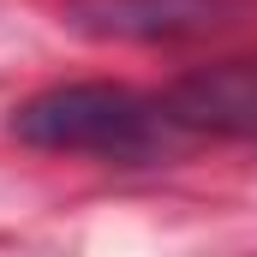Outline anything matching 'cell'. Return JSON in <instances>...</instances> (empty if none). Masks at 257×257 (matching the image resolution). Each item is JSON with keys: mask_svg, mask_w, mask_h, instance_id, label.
<instances>
[{"mask_svg": "<svg viewBox=\"0 0 257 257\" xmlns=\"http://www.w3.org/2000/svg\"><path fill=\"white\" fill-rule=\"evenodd\" d=\"M66 30L90 42H203L257 18V0H66Z\"/></svg>", "mask_w": 257, "mask_h": 257, "instance_id": "2", "label": "cell"}, {"mask_svg": "<svg viewBox=\"0 0 257 257\" xmlns=\"http://www.w3.org/2000/svg\"><path fill=\"white\" fill-rule=\"evenodd\" d=\"M168 114L186 126V138H227L257 150V60H221L180 78L168 96Z\"/></svg>", "mask_w": 257, "mask_h": 257, "instance_id": "3", "label": "cell"}, {"mask_svg": "<svg viewBox=\"0 0 257 257\" xmlns=\"http://www.w3.org/2000/svg\"><path fill=\"white\" fill-rule=\"evenodd\" d=\"M12 138L54 156L162 162L186 144V126L162 96H138L126 84H54L12 108Z\"/></svg>", "mask_w": 257, "mask_h": 257, "instance_id": "1", "label": "cell"}]
</instances>
